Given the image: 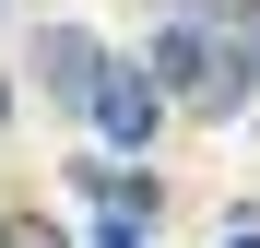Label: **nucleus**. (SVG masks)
<instances>
[{"mask_svg": "<svg viewBox=\"0 0 260 248\" xmlns=\"http://www.w3.org/2000/svg\"><path fill=\"white\" fill-rule=\"evenodd\" d=\"M71 189L95 201L107 225H154V213H166V178H154L142 154H95V165H71Z\"/></svg>", "mask_w": 260, "mask_h": 248, "instance_id": "obj_4", "label": "nucleus"}, {"mask_svg": "<svg viewBox=\"0 0 260 248\" xmlns=\"http://www.w3.org/2000/svg\"><path fill=\"white\" fill-rule=\"evenodd\" d=\"M154 83H166V118H248L260 95V0H166L154 24Z\"/></svg>", "mask_w": 260, "mask_h": 248, "instance_id": "obj_1", "label": "nucleus"}, {"mask_svg": "<svg viewBox=\"0 0 260 248\" xmlns=\"http://www.w3.org/2000/svg\"><path fill=\"white\" fill-rule=\"evenodd\" d=\"M107 36H83V24H36V59H24V83H36V107H59V118H83L95 107V83H107Z\"/></svg>", "mask_w": 260, "mask_h": 248, "instance_id": "obj_2", "label": "nucleus"}, {"mask_svg": "<svg viewBox=\"0 0 260 248\" xmlns=\"http://www.w3.org/2000/svg\"><path fill=\"white\" fill-rule=\"evenodd\" d=\"M213 248H260V225H225V236H213Z\"/></svg>", "mask_w": 260, "mask_h": 248, "instance_id": "obj_7", "label": "nucleus"}, {"mask_svg": "<svg viewBox=\"0 0 260 248\" xmlns=\"http://www.w3.org/2000/svg\"><path fill=\"white\" fill-rule=\"evenodd\" d=\"M0 130H12V83H0Z\"/></svg>", "mask_w": 260, "mask_h": 248, "instance_id": "obj_8", "label": "nucleus"}, {"mask_svg": "<svg viewBox=\"0 0 260 248\" xmlns=\"http://www.w3.org/2000/svg\"><path fill=\"white\" fill-rule=\"evenodd\" d=\"M95 248H142V225H95Z\"/></svg>", "mask_w": 260, "mask_h": 248, "instance_id": "obj_6", "label": "nucleus"}, {"mask_svg": "<svg viewBox=\"0 0 260 248\" xmlns=\"http://www.w3.org/2000/svg\"><path fill=\"white\" fill-rule=\"evenodd\" d=\"M0 248H71V236H59L48 213H0Z\"/></svg>", "mask_w": 260, "mask_h": 248, "instance_id": "obj_5", "label": "nucleus"}, {"mask_svg": "<svg viewBox=\"0 0 260 248\" xmlns=\"http://www.w3.org/2000/svg\"><path fill=\"white\" fill-rule=\"evenodd\" d=\"M83 118H95L118 154H142V142L166 130V83H154V59H107V83H95V107H83Z\"/></svg>", "mask_w": 260, "mask_h": 248, "instance_id": "obj_3", "label": "nucleus"}]
</instances>
